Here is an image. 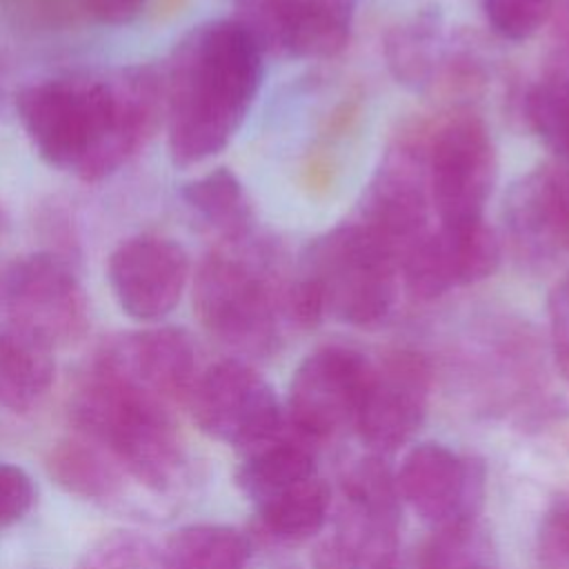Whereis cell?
Instances as JSON below:
<instances>
[{"mask_svg":"<svg viewBox=\"0 0 569 569\" xmlns=\"http://www.w3.org/2000/svg\"><path fill=\"white\" fill-rule=\"evenodd\" d=\"M20 124L38 156L84 182L124 167L164 118V71L149 64L107 78L56 76L16 98Z\"/></svg>","mask_w":569,"mask_h":569,"instance_id":"cell-1","label":"cell"},{"mask_svg":"<svg viewBox=\"0 0 569 569\" xmlns=\"http://www.w3.org/2000/svg\"><path fill=\"white\" fill-rule=\"evenodd\" d=\"M264 53L233 20L187 31L164 69L167 144L176 167L220 153L247 118L264 73Z\"/></svg>","mask_w":569,"mask_h":569,"instance_id":"cell-2","label":"cell"},{"mask_svg":"<svg viewBox=\"0 0 569 569\" xmlns=\"http://www.w3.org/2000/svg\"><path fill=\"white\" fill-rule=\"evenodd\" d=\"M293 264L267 236L218 242L198 264L193 307L213 340L244 358L278 351L289 325Z\"/></svg>","mask_w":569,"mask_h":569,"instance_id":"cell-3","label":"cell"},{"mask_svg":"<svg viewBox=\"0 0 569 569\" xmlns=\"http://www.w3.org/2000/svg\"><path fill=\"white\" fill-rule=\"evenodd\" d=\"M73 431L98 442L127 478L156 493L171 491L184 467V447L169 407L91 367L71 396Z\"/></svg>","mask_w":569,"mask_h":569,"instance_id":"cell-4","label":"cell"},{"mask_svg":"<svg viewBox=\"0 0 569 569\" xmlns=\"http://www.w3.org/2000/svg\"><path fill=\"white\" fill-rule=\"evenodd\" d=\"M322 313L351 327L389 318L400 291V258L356 218L313 238L296 262Z\"/></svg>","mask_w":569,"mask_h":569,"instance_id":"cell-5","label":"cell"},{"mask_svg":"<svg viewBox=\"0 0 569 569\" xmlns=\"http://www.w3.org/2000/svg\"><path fill=\"white\" fill-rule=\"evenodd\" d=\"M400 493L378 456L358 460L342 480L331 536L318 549L320 569H389L398 560Z\"/></svg>","mask_w":569,"mask_h":569,"instance_id":"cell-6","label":"cell"},{"mask_svg":"<svg viewBox=\"0 0 569 569\" xmlns=\"http://www.w3.org/2000/svg\"><path fill=\"white\" fill-rule=\"evenodd\" d=\"M496 180V144L478 116L456 113L427 133V182L438 224L485 220Z\"/></svg>","mask_w":569,"mask_h":569,"instance_id":"cell-7","label":"cell"},{"mask_svg":"<svg viewBox=\"0 0 569 569\" xmlns=\"http://www.w3.org/2000/svg\"><path fill=\"white\" fill-rule=\"evenodd\" d=\"M2 307L9 325L49 347H69L89 329V300L71 264L53 251L22 256L2 276Z\"/></svg>","mask_w":569,"mask_h":569,"instance_id":"cell-8","label":"cell"},{"mask_svg":"<svg viewBox=\"0 0 569 569\" xmlns=\"http://www.w3.org/2000/svg\"><path fill=\"white\" fill-rule=\"evenodd\" d=\"M189 405L207 436L244 451L282 433L276 391L242 358H227L204 369L189 393Z\"/></svg>","mask_w":569,"mask_h":569,"instance_id":"cell-9","label":"cell"},{"mask_svg":"<svg viewBox=\"0 0 569 569\" xmlns=\"http://www.w3.org/2000/svg\"><path fill=\"white\" fill-rule=\"evenodd\" d=\"M427 136L407 133L389 147L365 187L356 220L402 253L431 229Z\"/></svg>","mask_w":569,"mask_h":569,"instance_id":"cell-10","label":"cell"},{"mask_svg":"<svg viewBox=\"0 0 569 569\" xmlns=\"http://www.w3.org/2000/svg\"><path fill=\"white\" fill-rule=\"evenodd\" d=\"M356 0H233V20L267 56L322 60L340 53Z\"/></svg>","mask_w":569,"mask_h":569,"instance_id":"cell-11","label":"cell"},{"mask_svg":"<svg viewBox=\"0 0 569 569\" xmlns=\"http://www.w3.org/2000/svg\"><path fill=\"white\" fill-rule=\"evenodd\" d=\"M373 362L351 347L327 345L311 351L293 371L287 411L305 438H331L356 418Z\"/></svg>","mask_w":569,"mask_h":569,"instance_id":"cell-12","label":"cell"},{"mask_svg":"<svg viewBox=\"0 0 569 569\" xmlns=\"http://www.w3.org/2000/svg\"><path fill=\"white\" fill-rule=\"evenodd\" d=\"M505 240L513 260L533 273L569 253V162L520 176L505 198Z\"/></svg>","mask_w":569,"mask_h":569,"instance_id":"cell-13","label":"cell"},{"mask_svg":"<svg viewBox=\"0 0 569 569\" xmlns=\"http://www.w3.org/2000/svg\"><path fill=\"white\" fill-rule=\"evenodd\" d=\"M502 247L487 220L436 224L400 258V278L416 300H436L451 289L487 280Z\"/></svg>","mask_w":569,"mask_h":569,"instance_id":"cell-14","label":"cell"},{"mask_svg":"<svg viewBox=\"0 0 569 569\" xmlns=\"http://www.w3.org/2000/svg\"><path fill=\"white\" fill-rule=\"evenodd\" d=\"M485 465L438 442L416 445L396 476L400 498L433 529L476 522L485 500Z\"/></svg>","mask_w":569,"mask_h":569,"instance_id":"cell-15","label":"cell"},{"mask_svg":"<svg viewBox=\"0 0 569 569\" xmlns=\"http://www.w3.org/2000/svg\"><path fill=\"white\" fill-rule=\"evenodd\" d=\"M93 367L162 402L189 400L198 380V351L180 327H151L107 342Z\"/></svg>","mask_w":569,"mask_h":569,"instance_id":"cell-16","label":"cell"},{"mask_svg":"<svg viewBox=\"0 0 569 569\" xmlns=\"http://www.w3.org/2000/svg\"><path fill=\"white\" fill-rule=\"evenodd\" d=\"M107 280L127 316L153 322L180 302L189 282V256L171 238L140 233L111 251Z\"/></svg>","mask_w":569,"mask_h":569,"instance_id":"cell-17","label":"cell"},{"mask_svg":"<svg viewBox=\"0 0 569 569\" xmlns=\"http://www.w3.org/2000/svg\"><path fill=\"white\" fill-rule=\"evenodd\" d=\"M429 405V367L416 351H393L371 367L356 429L362 442L393 451L420 429Z\"/></svg>","mask_w":569,"mask_h":569,"instance_id":"cell-18","label":"cell"},{"mask_svg":"<svg viewBox=\"0 0 569 569\" xmlns=\"http://www.w3.org/2000/svg\"><path fill=\"white\" fill-rule=\"evenodd\" d=\"M382 49L391 76L413 91H425L440 78H453V71L462 76V62L469 60L453 53L438 7L420 9L389 29Z\"/></svg>","mask_w":569,"mask_h":569,"instance_id":"cell-19","label":"cell"},{"mask_svg":"<svg viewBox=\"0 0 569 569\" xmlns=\"http://www.w3.org/2000/svg\"><path fill=\"white\" fill-rule=\"evenodd\" d=\"M53 347L38 336L4 325L0 329V405L11 411L36 407L56 378Z\"/></svg>","mask_w":569,"mask_h":569,"instance_id":"cell-20","label":"cell"},{"mask_svg":"<svg viewBox=\"0 0 569 569\" xmlns=\"http://www.w3.org/2000/svg\"><path fill=\"white\" fill-rule=\"evenodd\" d=\"M47 469L64 491L98 502L116 500L127 485V473L118 462L98 442L78 431L51 447Z\"/></svg>","mask_w":569,"mask_h":569,"instance_id":"cell-21","label":"cell"},{"mask_svg":"<svg viewBox=\"0 0 569 569\" xmlns=\"http://www.w3.org/2000/svg\"><path fill=\"white\" fill-rule=\"evenodd\" d=\"M180 198L191 216L211 233H216L218 242H229L244 238L253 231V209L249 196L238 180V176L218 167L209 173H202L189 180Z\"/></svg>","mask_w":569,"mask_h":569,"instance_id":"cell-22","label":"cell"},{"mask_svg":"<svg viewBox=\"0 0 569 569\" xmlns=\"http://www.w3.org/2000/svg\"><path fill=\"white\" fill-rule=\"evenodd\" d=\"M316 473L318 469L313 453L305 445L287 440L280 433L247 451L242 465L238 467L236 480L242 493L256 507H260L262 502Z\"/></svg>","mask_w":569,"mask_h":569,"instance_id":"cell-23","label":"cell"},{"mask_svg":"<svg viewBox=\"0 0 569 569\" xmlns=\"http://www.w3.org/2000/svg\"><path fill=\"white\" fill-rule=\"evenodd\" d=\"M164 569H249V538L227 525H189L162 549Z\"/></svg>","mask_w":569,"mask_h":569,"instance_id":"cell-24","label":"cell"},{"mask_svg":"<svg viewBox=\"0 0 569 569\" xmlns=\"http://www.w3.org/2000/svg\"><path fill=\"white\" fill-rule=\"evenodd\" d=\"M331 489L316 473L256 509L262 529L269 536L282 542H302L316 536L327 525Z\"/></svg>","mask_w":569,"mask_h":569,"instance_id":"cell-25","label":"cell"},{"mask_svg":"<svg viewBox=\"0 0 569 569\" xmlns=\"http://www.w3.org/2000/svg\"><path fill=\"white\" fill-rule=\"evenodd\" d=\"M522 111L531 131L560 162H569V78L542 71L525 93Z\"/></svg>","mask_w":569,"mask_h":569,"instance_id":"cell-26","label":"cell"},{"mask_svg":"<svg viewBox=\"0 0 569 569\" xmlns=\"http://www.w3.org/2000/svg\"><path fill=\"white\" fill-rule=\"evenodd\" d=\"M73 569H164V558L142 533L111 531L98 538Z\"/></svg>","mask_w":569,"mask_h":569,"instance_id":"cell-27","label":"cell"},{"mask_svg":"<svg viewBox=\"0 0 569 569\" xmlns=\"http://www.w3.org/2000/svg\"><path fill=\"white\" fill-rule=\"evenodd\" d=\"M558 0H480L482 16L502 40L522 42L536 36L551 18Z\"/></svg>","mask_w":569,"mask_h":569,"instance_id":"cell-28","label":"cell"},{"mask_svg":"<svg viewBox=\"0 0 569 569\" xmlns=\"http://www.w3.org/2000/svg\"><path fill=\"white\" fill-rule=\"evenodd\" d=\"M0 13L29 31H60L84 18L78 0H0Z\"/></svg>","mask_w":569,"mask_h":569,"instance_id":"cell-29","label":"cell"},{"mask_svg":"<svg viewBox=\"0 0 569 569\" xmlns=\"http://www.w3.org/2000/svg\"><path fill=\"white\" fill-rule=\"evenodd\" d=\"M538 560L545 569H569V493L558 496L540 520Z\"/></svg>","mask_w":569,"mask_h":569,"instance_id":"cell-30","label":"cell"},{"mask_svg":"<svg viewBox=\"0 0 569 569\" xmlns=\"http://www.w3.org/2000/svg\"><path fill=\"white\" fill-rule=\"evenodd\" d=\"M36 489L29 473L16 465L0 462V527L18 522L33 505Z\"/></svg>","mask_w":569,"mask_h":569,"instance_id":"cell-31","label":"cell"},{"mask_svg":"<svg viewBox=\"0 0 569 569\" xmlns=\"http://www.w3.org/2000/svg\"><path fill=\"white\" fill-rule=\"evenodd\" d=\"M549 338L551 353L562 378L569 380V278L560 280L549 293Z\"/></svg>","mask_w":569,"mask_h":569,"instance_id":"cell-32","label":"cell"},{"mask_svg":"<svg viewBox=\"0 0 569 569\" xmlns=\"http://www.w3.org/2000/svg\"><path fill=\"white\" fill-rule=\"evenodd\" d=\"M82 16L109 27H122L133 22L149 0H78Z\"/></svg>","mask_w":569,"mask_h":569,"instance_id":"cell-33","label":"cell"},{"mask_svg":"<svg viewBox=\"0 0 569 569\" xmlns=\"http://www.w3.org/2000/svg\"><path fill=\"white\" fill-rule=\"evenodd\" d=\"M389 569H420V565H418V560L413 556L411 560H396Z\"/></svg>","mask_w":569,"mask_h":569,"instance_id":"cell-34","label":"cell"},{"mask_svg":"<svg viewBox=\"0 0 569 569\" xmlns=\"http://www.w3.org/2000/svg\"><path fill=\"white\" fill-rule=\"evenodd\" d=\"M471 569H491V567H487V565H476V567H471Z\"/></svg>","mask_w":569,"mask_h":569,"instance_id":"cell-35","label":"cell"},{"mask_svg":"<svg viewBox=\"0 0 569 569\" xmlns=\"http://www.w3.org/2000/svg\"><path fill=\"white\" fill-rule=\"evenodd\" d=\"M0 93H2V67H0Z\"/></svg>","mask_w":569,"mask_h":569,"instance_id":"cell-36","label":"cell"}]
</instances>
